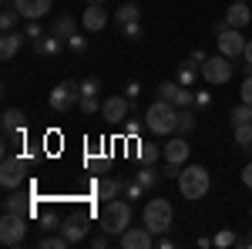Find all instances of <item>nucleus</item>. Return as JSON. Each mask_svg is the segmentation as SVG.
I'll return each instance as SVG.
<instances>
[{
	"instance_id": "obj_1",
	"label": "nucleus",
	"mask_w": 252,
	"mask_h": 249,
	"mask_svg": "<svg viewBox=\"0 0 252 249\" xmlns=\"http://www.w3.org/2000/svg\"><path fill=\"white\" fill-rule=\"evenodd\" d=\"M145 128L152 135L178 132V108H175L172 101H161V98H158L155 105H148V111H145Z\"/></svg>"
},
{
	"instance_id": "obj_2",
	"label": "nucleus",
	"mask_w": 252,
	"mask_h": 249,
	"mask_svg": "<svg viewBox=\"0 0 252 249\" xmlns=\"http://www.w3.org/2000/svg\"><path fill=\"white\" fill-rule=\"evenodd\" d=\"M97 219H101V229L111 232V236H121V232L131 226V202H125V199H108L101 212H97Z\"/></svg>"
},
{
	"instance_id": "obj_3",
	"label": "nucleus",
	"mask_w": 252,
	"mask_h": 249,
	"mask_svg": "<svg viewBox=\"0 0 252 249\" xmlns=\"http://www.w3.org/2000/svg\"><path fill=\"white\" fill-rule=\"evenodd\" d=\"M178 182V189H182V199H205L209 195V185H212V178H209V169H202V165H182V175L175 178Z\"/></svg>"
},
{
	"instance_id": "obj_4",
	"label": "nucleus",
	"mask_w": 252,
	"mask_h": 249,
	"mask_svg": "<svg viewBox=\"0 0 252 249\" xmlns=\"http://www.w3.org/2000/svg\"><path fill=\"white\" fill-rule=\"evenodd\" d=\"M141 219H145V226L155 232V236L168 232V229H172V219H175L172 202H168V199H148V202H145V212H141Z\"/></svg>"
},
{
	"instance_id": "obj_5",
	"label": "nucleus",
	"mask_w": 252,
	"mask_h": 249,
	"mask_svg": "<svg viewBox=\"0 0 252 249\" xmlns=\"http://www.w3.org/2000/svg\"><path fill=\"white\" fill-rule=\"evenodd\" d=\"M27 169H31V155H7L3 169H0V185L3 189H20V182L27 178Z\"/></svg>"
},
{
	"instance_id": "obj_6",
	"label": "nucleus",
	"mask_w": 252,
	"mask_h": 249,
	"mask_svg": "<svg viewBox=\"0 0 252 249\" xmlns=\"http://www.w3.org/2000/svg\"><path fill=\"white\" fill-rule=\"evenodd\" d=\"M78 101H81V88L74 84V81H61V84H54V91L47 95L51 111H58V115H67Z\"/></svg>"
},
{
	"instance_id": "obj_7",
	"label": "nucleus",
	"mask_w": 252,
	"mask_h": 249,
	"mask_svg": "<svg viewBox=\"0 0 252 249\" xmlns=\"http://www.w3.org/2000/svg\"><path fill=\"white\" fill-rule=\"evenodd\" d=\"M24 239H27V219L3 212V219H0V243L3 246H20Z\"/></svg>"
},
{
	"instance_id": "obj_8",
	"label": "nucleus",
	"mask_w": 252,
	"mask_h": 249,
	"mask_svg": "<svg viewBox=\"0 0 252 249\" xmlns=\"http://www.w3.org/2000/svg\"><path fill=\"white\" fill-rule=\"evenodd\" d=\"M202 77H205L209 84H225V81H232V58L212 54V58L202 64Z\"/></svg>"
},
{
	"instance_id": "obj_9",
	"label": "nucleus",
	"mask_w": 252,
	"mask_h": 249,
	"mask_svg": "<svg viewBox=\"0 0 252 249\" xmlns=\"http://www.w3.org/2000/svg\"><path fill=\"white\" fill-rule=\"evenodd\" d=\"M131 98L128 95H111L104 98V108H101V118L108 121V125H125V118L131 115Z\"/></svg>"
},
{
	"instance_id": "obj_10",
	"label": "nucleus",
	"mask_w": 252,
	"mask_h": 249,
	"mask_svg": "<svg viewBox=\"0 0 252 249\" xmlns=\"http://www.w3.org/2000/svg\"><path fill=\"white\" fill-rule=\"evenodd\" d=\"M219 54H225V58H242V54H246V44H249V40L242 37V31H239V27H229V31H225V34H219Z\"/></svg>"
},
{
	"instance_id": "obj_11",
	"label": "nucleus",
	"mask_w": 252,
	"mask_h": 249,
	"mask_svg": "<svg viewBox=\"0 0 252 249\" xmlns=\"http://www.w3.org/2000/svg\"><path fill=\"white\" fill-rule=\"evenodd\" d=\"M155 243L158 239L148 226H128V229L121 232V246L125 249H152Z\"/></svg>"
},
{
	"instance_id": "obj_12",
	"label": "nucleus",
	"mask_w": 252,
	"mask_h": 249,
	"mask_svg": "<svg viewBox=\"0 0 252 249\" xmlns=\"http://www.w3.org/2000/svg\"><path fill=\"white\" fill-rule=\"evenodd\" d=\"M58 232L67 239V243H71V246L84 243V239H88V232H91V226H88V215H71V219H64Z\"/></svg>"
},
{
	"instance_id": "obj_13",
	"label": "nucleus",
	"mask_w": 252,
	"mask_h": 249,
	"mask_svg": "<svg viewBox=\"0 0 252 249\" xmlns=\"http://www.w3.org/2000/svg\"><path fill=\"white\" fill-rule=\"evenodd\" d=\"M81 24H84V31H88V34L104 31V27H108V10H104V3H88V7H84V14H81Z\"/></svg>"
},
{
	"instance_id": "obj_14",
	"label": "nucleus",
	"mask_w": 252,
	"mask_h": 249,
	"mask_svg": "<svg viewBox=\"0 0 252 249\" xmlns=\"http://www.w3.org/2000/svg\"><path fill=\"white\" fill-rule=\"evenodd\" d=\"M94 199H118V192H125V178H115V175H104V178H94Z\"/></svg>"
},
{
	"instance_id": "obj_15",
	"label": "nucleus",
	"mask_w": 252,
	"mask_h": 249,
	"mask_svg": "<svg viewBox=\"0 0 252 249\" xmlns=\"http://www.w3.org/2000/svg\"><path fill=\"white\" fill-rule=\"evenodd\" d=\"M14 7L20 10L24 20H40L47 10H51V0H14Z\"/></svg>"
},
{
	"instance_id": "obj_16",
	"label": "nucleus",
	"mask_w": 252,
	"mask_h": 249,
	"mask_svg": "<svg viewBox=\"0 0 252 249\" xmlns=\"http://www.w3.org/2000/svg\"><path fill=\"white\" fill-rule=\"evenodd\" d=\"M161 152H165V162L185 165V162H189V152H192V148H189V142H185V138H172V142H165V148H161Z\"/></svg>"
},
{
	"instance_id": "obj_17",
	"label": "nucleus",
	"mask_w": 252,
	"mask_h": 249,
	"mask_svg": "<svg viewBox=\"0 0 252 249\" xmlns=\"http://www.w3.org/2000/svg\"><path fill=\"white\" fill-rule=\"evenodd\" d=\"M61 47H67V44H64V40H61L58 34H51V31H47L44 37L34 40V51H37L40 58H58V54H61Z\"/></svg>"
},
{
	"instance_id": "obj_18",
	"label": "nucleus",
	"mask_w": 252,
	"mask_h": 249,
	"mask_svg": "<svg viewBox=\"0 0 252 249\" xmlns=\"http://www.w3.org/2000/svg\"><path fill=\"white\" fill-rule=\"evenodd\" d=\"M225 20H229V27H246L252 20V10H249V3H242V0H232V7L225 10Z\"/></svg>"
},
{
	"instance_id": "obj_19",
	"label": "nucleus",
	"mask_w": 252,
	"mask_h": 249,
	"mask_svg": "<svg viewBox=\"0 0 252 249\" xmlns=\"http://www.w3.org/2000/svg\"><path fill=\"white\" fill-rule=\"evenodd\" d=\"M0 209L10 212V215H24V219H27V215H31V199H27L24 192H17V195H7V199L0 202Z\"/></svg>"
},
{
	"instance_id": "obj_20",
	"label": "nucleus",
	"mask_w": 252,
	"mask_h": 249,
	"mask_svg": "<svg viewBox=\"0 0 252 249\" xmlns=\"http://www.w3.org/2000/svg\"><path fill=\"white\" fill-rule=\"evenodd\" d=\"M202 77V64H195L192 58L185 61V64H178V74H175V81L182 84V88H195V81Z\"/></svg>"
},
{
	"instance_id": "obj_21",
	"label": "nucleus",
	"mask_w": 252,
	"mask_h": 249,
	"mask_svg": "<svg viewBox=\"0 0 252 249\" xmlns=\"http://www.w3.org/2000/svg\"><path fill=\"white\" fill-rule=\"evenodd\" d=\"M20 44H24V34L20 31H3V37H0V58L10 61L20 51Z\"/></svg>"
},
{
	"instance_id": "obj_22",
	"label": "nucleus",
	"mask_w": 252,
	"mask_h": 249,
	"mask_svg": "<svg viewBox=\"0 0 252 249\" xmlns=\"http://www.w3.org/2000/svg\"><path fill=\"white\" fill-rule=\"evenodd\" d=\"M51 34H58L64 44L78 34V24H74V17H67V14H61V17H54V24H51Z\"/></svg>"
},
{
	"instance_id": "obj_23",
	"label": "nucleus",
	"mask_w": 252,
	"mask_h": 249,
	"mask_svg": "<svg viewBox=\"0 0 252 249\" xmlns=\"http://www.w3.org/2000/svg\"><path fill=\"white\" fill-rule=\"evenodd\" d=\"M115 20H118V27L135 24V20H141V7H138L135 0H128V3H121V7L115 10Z\"/></svg>"
},
{
	"instance_id": "obj_24",
	"label": "nucleus",
	"mask_w": 252,
	"mask_h": 249,
	"mask_svg": "<svg viewBox=\"0 0 252 249\" xmlns=\"http://www.w3.org/2000/svg\"><path fill=\"white\" fill-rule=\"evenodd\" d=\"M138 158H141V165H158V158H165V152L155 142H138Z\"/></svg>"
},
{
	"instance_id": "obj_25",
	"label": "nucleus",
	"mask_w": 252,
	"mask_h": 249,
	"mask_svg": "<svg viewBox=\"0 0 252 249\" xmlns=\"http://www.w3.org/2000/svg\"><path fill=\"white\" fill-rule=\"evenodd\" d=\"M232 128H235V145L242 148V155H252V121H242Z\"/></svg>"
},
{
	"instance_id": "obj_26",
	"label": "nucleus",
	"mask_w": 252,
	"mask_h": 249,
	"mask_svg": "<svg viewBox=\"0 0 252 249\" xmlns=\"http://www.w3.org/2000/svg\"><path fill=\"white\" fill-rule=\"evenodd\" d=\"M135 178L145 189H155L158 178H161V169H158V165H141V172H135Z\"/></svg>"
},
{
	"instance_id": "obj_27",
	"label": "nucleus",
	"mask_w": 252,
	"mask_h": 249,
	"mask_svg": "<svg viewBox=\"0 0 252 249\" xmlns=\"http://www.w3.org/2000/svg\"><path fill=\"white\" fill-rule=\"evenodd\" d=\"M0 125H3V132L24 128V111H20V108H7V111H3V121H0Z\"/></svg>"
},
{
	"instance_id": "obj_28",
	"label": "nucleus",
	"mask_w": 252,
	"mask_h": 249,
	"mask_svg": "<svg viewBox=\"0 0 252 249\" xmlns=\"http://www.w3.org/2000/svg\"><path fill=\"white\" fill-rule=\"evenodd\" d=\"M239 243H242V239H239V236H235L232 229H222V232H215V236H212V246H219V249L239 246Z\"/></svg>"
},
{
	"instance_id": "obj_29",
	"label": "nucleus",
	"mask_w": 252,
	"mask_h": 249,
	"mask_svg": "<svg viewBox=\"0 0 252 249\" xmlns=\"http://www.w3.org/2000/svg\"><path fill=\"white\" fill-rule=\"evenodd\" d=\"M40 249H67L71 246V243H67V239H64V236H54V232H44V236H40V243H37Z\"/></svg>"
},
{
	"instance_id": "obj_30",
	"label": "nucleus",
	"mask_w": 252,
	"mask_h": 249,
	"mask_svg": "<svg viewBox=\"0 0 252 249\" xmlns=\"http://www.w3.org/2000/svg\"><path fill=\"white\" fill-rule=\"evenodd\" d=\"M17 20H24L17 7H3V14H0V27L3 31H17Z\"/></svg>"
},
{
	"instance_id": "obj_31",
	"label": "nucleus",
	"mask_w": 252,
	"mask_h": 249,
	"mask_svg": "<svg viewBox=\"0 0 252 249\" xmlns=\"http://www.w3.org/2000/svg\"><path fill=\"white\" fill-rule=\"evenodd\" d=\"M78 88H81V98H97V91H101V81H97L94 74H88V77L78 84Z\"/></svg>"
},
{
	"instance_id": "obj_32",
	"label": "nucleus",
	"mask_w": 252,
	"mask_h": 249,
	"mask_svg": "<svg viewBox=\"0 0 252 249\" xmlns=\"http://www.w3.org/2000/svg\"><path fill=\"white\" fill-rule=\"evenodd\" d=\"M195 125H198V121H195V111H189V108H178V132L185 135V132H192Z\"/></svg>"
},
{
	"instance_id": "obj_33",
	"label": "nucleus",
	"mask_w": 252,
	"mask_h": 249,
	"mask_svg": "<svg viewBox=\"0 0 252 249\" xmlns=\"http://www.w3.org/2000/svg\"><path fill=\"white\" fill-rule=\"evenodd\" d=\"M40 229L44 232H58L61 229V219H58V212H40Z\"/></svg>"
},
{
	"instance_id": "obj_34",
	"label": "nucleus",
	"mask_w": 252,
	"mask_h": 249,
	"mask_svg": "<svg viewBox=\"0 0 252 249\" xmlns=\"http://www.w3.org/2000/svg\"><path fill=\"white\" fill-rule=\"evenodd\" d=\"M78 108H81V115H97V111H101L104 105H101L97 98H81V101H78Z\"/></svg>"
},
{
	"instance_id": "obj_35",
	"label": "nucleus",
	"mask_w": 252,
	"mask_h": 249,
	"mask_svg": "<svg viewBox=\"0 0 252 249\" xmlns=\"http://www.w3.org/2000/svg\"><path fill=\"white\" fill-rule=\"evenodd\" d=\"M232 125H242V121H252V105H239V108H232Z\"/></svg>"
},
{
	"instance_id": "obj_36",
	"label": "nucleus",
	"mask_w": 252,
	"mask_h": 249,
	"mask_svg": "<svg viewBox=\"0 0 252 249\" xmlns=\"http://www.w3.org/2000/svg\"><path fill=\"white\" fill-rule=\"evenodd\" d=\"M24 128H14V132H3V148H14V145H24Z\"/></svg>"
},
{
	"instance_id": "obj_37",
	"label": "nucleus",
	"mask_w": 252,
	"mask_h": 249,
	"mask_svg": "<svg viewBox=\"0 0 252 249\" xmlns=\"http://www.w3.org/2000/svg\"><path fill=\"white\" fill-rule=\"evenodd\" d=\"M125 195H128V202H135V199H141V195H145V185H141V182H128V178H125Z\"/></svg>"
},
{
	"instance_id": "obj_38",
	"label": "nucleus",
	"mask_w": 252,
	"mask_h": 249,
	"mask_svg": "<svg viewBox=\"0 0 252 249\" xmlns=\"http://www.w3.org/2000/svg\"><path fill=\"white\" fill-rule=\"evenodd\" d=\"M24 37H31V40L44 37V27H40V20H27V24H24Z\"/></svg>"
},
{
	"instance_id": "obj_39",
	"label": "nucleus",
	"mask_w": 252,
	"mask_h": 249,
	"mask_svg": "<svg viewBox=\"0 0 252 249\" xmlns=\"http://www.w3.org/2000/svg\"><path fill=\"white\" fill-rule=\"evenodd\" d=\"M121 37H125V40H138V37H141V20L125 24V27H121Z\"/></svg>"
},
{
	"instance_id": "obj_40",
	"label": "nucleus",
	"mask_w": 252,
	"mask_h": 249,
	"mask_svg": "<svg viewBox=\"0 0 252 249\" xmlns=\"http://www.w3.org/2000/svg\"><path fill=\"white\" fill-rule=\"evenodd\" d=\"M67 51H74V54H84V51H88V37L74 34V37L67 40Z\"/></svg>"
},
{
	"instance_id": "obj_41",
	"label": "nucleus",
	"mask_w": 252,
	"mask_h": 249,
	"mask_svg": "<svg viewBox=\"0 0 252 249\" xmlns=\"http://www.w3.org/2000/svg\"><path fill=\"white\" fill-rule=\"evenodd\" d=\"M242 105H252V74H246V81H242Z\"/></svg>"
},
{
	"instance_id": "obj_42",
	"label": "nucleus",
	"mask_w": 252,
	"mask_h": 249,
	"mask_svg": "<svg viewBox=\"0 0 252 249\" xmlns=\"http://www.w3.org/2000/svg\"><path fill=\"white\" fill-rule=\"evenodd\" d=\"M108 236H111V232H104V229H101V236H91L88 243H91L94 249H108Z\"/></svg>"
},
{
	"instance_id": "obj_43",
	"label": "nucleus",
	"mask_w": 252,
	"mask_h": 249,
	"mask_svg": "<svg viewBox=\"0 0 252 249\" xmlns=\"http://www.w3.org/2000/svg\"><path fill=\"white\" fill-rule=\"evenodd\" d=\"M212 105V95L209 91H195V108H209Z\"/></svg>"
},
{
	"instance_id": "obj_44",
	"label": "nucleus",
	"mask_w": 252,
	"mask_h": 249,
	"mask_svg": "<svg viewBox=\"0 0 252 249\" xmlns=\"http://www.w3.org/2000/svg\"><path fill=\"white\" fill-rule=\"evenodd\" d=\"M242 61H246V64H242V71H246V74H252V40L246 44V54H242Z\"/></svg>"
},
{
	"instance_id": "obj_45",
	"label": "nucleus",
	"mask_w": 252,
	"mask_h": 249,
	"mask_svg": "<svg viewBox=\"0 0 252 249\" xmlns=\"http://www.w3.org/2000/svg\"><path fill=\"white\" fill-rule=\"evenodd\" d=\"M138 132H141V125H138V121H128V118H125V135H128V138H138Z\"/></svg>"
},
{
	"instance_id": "obj_46",
	"label": "nucleus",
	"mask_w": 252,
	"mask_h": 249,
	"mask_svg": "<svg viewBox=\"0 0 252 249\" xmlns=\"http://www.w3.org/2000/svg\"><path fill=\"white\" fill-rule=\"evenodd\" d=\"M125 91H128V98H131V101H135V98L141 95V81H128V88H125Z\"/></svg>"
},
{
	"instance_id": "obj_47",
	"label": "nucleus",
	"mask_w": 252,
	"mask_h": 249,
	"mask_svg": "<svg viewBox=\"0 0 252 249\" xmlns=\"http://www.w3.org/2000/svg\"><path fill=\"white\" fill-rule=\"evenodd\" d=\"M225 31H229V20H225V17L212 24V34H215V37H219V34H225Z\"/></svg>"
},
{
	"instance_id": "obj_48",
	"label": "nucleus",
	"mask_w": 252,
	"mask_h": 249,
	"mask_svg": "<svg viewBox=\"0 0 252 249\" xmlns=\"http://www.w3.org/2000/svg\"><path fill=\"white\" fill-rule=\"evenodd\" d=\"M242 185H246V189H252V162L242 169Z\"/></svg>"
},
{
	"instance_id": "obj_49",
	"label": "nucleus",
	"mask_w": 252,
	"mask_h": 249,
	"mask_svg": "<svg viewBox=\"0 0 252 249\" xmlns=\"http://www.w3.org/2000/svg\"><path fill=\"white\" fill-rule=\"evenodd\" d=\"M158 246H161V249H172V246H175V239L168 236V232H161V236H158Z\"/></svg>"
},
{
	"instance_id": "obj_50",
	"label": "nucleus",
	"mask_w": 252,
	"mask_h": 249,
	"mask_svg": "<svg viewBox=\"0 0 252 249\" xmlns=\"http://www.w3.org/2000/svg\"><path fill=\"white\" fill-rule=\"evenodd\" d=\"M192 61H195V64H205V61H209V54H205L202 47H195V51H192Z\"/></svg>"
},
{
	"instance_id": "obj_51",
	"label": "nucleus",
	"mask_w": 252,
	"mask_h": 249,
	"mask_svg": "<svg viewBox=\"0 0 252 249\" xmlns=\"http://www.w3.org/2000/svg\"><path fill=\"white\" fill-rule=\"evenodd\" d=\"M242 246H249V249H252V236H246V239H242Z\"/></svg>"
},
{
	"instance_id": "obj_52",
	"label": "nucleus",
	"mask_w": 252,
	"mask_h": 249,
	"mask_svg": "<svg viewBox=\"0 0 252 249\" xmlns=\"http://www.w3.org/2000/svg\"><path fill=\"white\" fill-rule=\"evenodd\" d=\"M88 3H108V0H88Z\"/></svg>"
},
{
	"instance_id": "obj_53",
	"label": "nucleus",
	"mask_w": 252,
	"mask_h": 249,
	"mask_svg": "<svg viewBox=\"0 0 252 249\" xmlns=\"http://www.w3.org/2000/svg\"><path fill=\"white\" fill-rule=\"evenodd\" d=\"M249 219H252V209H249Z\"/></svg>"
},
{
	"instance_id": "obj_54",
	"label": "nucleus",
	"mask_w": 252,
	"mask_h": 249,
	"mask_svg": "<svg viewBox=\"0 0 252 249\" xmlns=\"http://www.w3.org/2000/svg\"><path fill=\"white\" fill-rule=\"evenodd\" d=\"M242 3H249V0H242Z\"/></svg>"
},
{
	"instance_id": "obj_55",
	"label": "nucleus",
	"mask_w": 252,
	"mask_h": 249,
	"mask_svg": "<svg viewBox=\"0 0 252 249\" xmlns=\"http://www.w3.org/2000/svg\"><path fill=\"white\" fill-rule=\"evenodd\" d=\"M3 3H7V0H3Z\"/></svg>"
}]
</instances>
